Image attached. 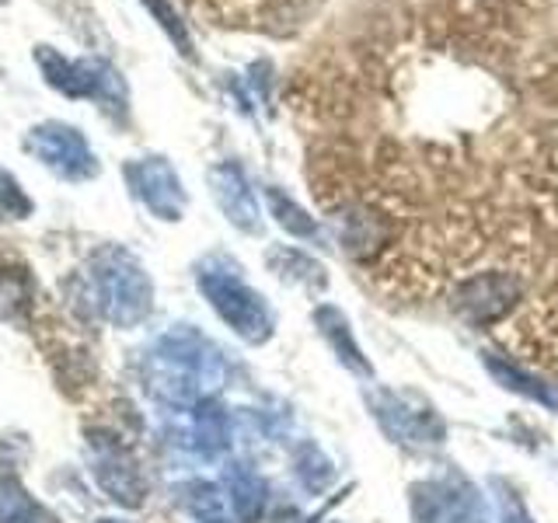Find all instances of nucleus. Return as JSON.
<instances>
[{
    "mask_svg": "<svg viewBox=\"0 0 558 523\" xmlns=\"http://www.w3.org/2000/svg\"><path fill=\"white\" fill-rule=\"evenodd\" d=\"M126 179L133 185V192L144 199L161 220H179L182 206H185V192L174 168L165 161V157H144V161H133L126 168Z\"/></svg>",
    "mask_w": 558,
    "mask_h": 523,
    "instance_id": "20e7f679",
    "label": "nucleus"
},
{
    "mask_svg": "<svg viewBox=\"0 0 558 523\" xmlns=\"http://www.w3.org/2000/svg\"><path fill=\"white\" fill-rule=\"evenodd\" d=\"M98 523H122V520H98Z\"/></svg>",
    "mask_w": 558,
    "mask_h": 523,
    "instance_id": "9b49d317",
    "label": "nucleus"
},
{
    "mask_svg": "<svg viewBox=\"0 0 558 523\" xmlns=\"http://www.w3.org/2000/svg\"><path fill=\"white\" fill-rule=\"evenodd\" d=\"M28 290H32V279L25 276V269L0 272V314H4V318L22 314L28 307Z\"/></svg>",
    "mask_w": 558,
    "mask_h": 523,
    "instance_id": "1a4fd4ad",
    "label": "nucleus"
},
{
    "mask_svg": "<svg viewBox=\"0 0 558 523\" xmlns=\"http://www.w3.org/2000/svg\"><path fill=\"white\" fill-rule=\"evenodd\" d=\"M140 4L147 8V14L154 17L157 25H161V32L168 35V39L179 46L182 57L192 60V39H189V28H185V22L179 17V11H174L168 0H140Z\"/></svg>",
    "mask_w": 558,
    "mask_h": 523,
    "instance_id": "6e6552de",
    "label": "nucleus"
},
{
    "mask_svg": "<svg viewBox=\"0 0 558 523\" xmlns=\"http://www.w3.org/2000/svg\"><path fill=\"white\" fill-rule=\"evenodd\" d=\"M92 283L98 307L116 325H133L150 304V283L136 258L122 248H101L92 258Z\"/></svg>",
    "mask_w": 558,
    "mask_h": 523,
    "instance_id": "f257e3e1",
    "label": "nucleus"
},
{
    "mask_svg": "<svg viewBox=\"0 0 558 523\" xmlns=\"http://www.w3.org/2000/svg\"><path fill=\"white\" fill-rule=\"evenodd\" d=\"M209 185H214V196L223 206V214L231 217L238 227H255V199L248 182L241 179V171L231 165H220L209 171Z\"/></svg>",
    "mask_w": 558,
    "mask_h": 523,
    "instance_id": "423d86ee",
    "label": "nucleus"
},
{
    "mask_svg": "<svg viewBox=\"0 0 558 523\" xmlns=\"http://www.w3.org/2000/svg\"><path fill=\"white\" fill-rule=\"evenodd\" d=\"M0 523H57L14 475H0Z\"/></svg>",
    "mask_w": 558,
    "mask_h": 523,
    "instance_id": "0eeeda50",
    "label": "nucleus"
},
{
    "mask_svg": "<svg viewBox=\"0 0 558 523\" xmlns=\"http://www.w3.org/2000/svg\"><path fill=\"white\" fill-rule=\"evenodd\" d=\"M25 150L39 165H46L49 171H57L60 179L70 182H84L98 174V157L92 144L84 139V133L66 126V122H39L35 130H28Z\"/></svg>",
    "mask_w": 558,
    "mask_h": 523,
    "instance_id": "7ed1b4c3",
    "label": "nucleus"
},
{
    "mask_svg": "<svg viewBox=\"0 0 558 523\" xmlns=\"http://www.w3.org/2000/svg\"><path fill=\"white\" fill-rule=\"evenodd\" d=\"M95 475L105 485V492H112L119 502L136 506L140 499H144V485L136 482L133 464L122 458V453L112 443L95 440Z\"/></svg>",
    "mask_w": 558,
    "mask_h": 523,
    "instance_id": "39448f33",
    "label": "nucleus"
},
{
    "mask_svg": "<svg viewBox=\"0 0 558 523\" xmlns=\"http://www.w3.org/2000/svg\"><path fill=\"white\" fill-rule=\"evenodd\" d=\"M0 4H4V0H0Z\"/></svg>",
    "mask_w": 558,
    "mask_h": 523,
    "instance_id": "f8f14e48",
    "label": "nucleus"
},
{
    "mask_svg": "<svg viewBox=\"0 0 558 523\" xmlns=\"http://www.w3.org/2000/svg\"><path fill=\"white\" fill-rule=\"evenodd\" d=\"M0 214L4 217H14L22 220L32 214V199L22 192V185H17L8 171H0Z\"/></svg>",
    "mask_w": 558,
    "mask_h": 523,
    "instance_id": "9d476101",
    "label": "nucleus"
},
{
    "mask_svg": "<svg viewBox=\"0 0 558 523\" xmlns=\"http://www.w3.org/2000/svg\"><path fill=\"white\" fill-rule=\"evenodd\" d=\"M35 63H39L46 84L66 98H92L105 109H126V81L119 77L116 66L101 60H66L63 52L49 46L35 49Z\"/></svg>",
    "mask_w": 558,
    "mask_h": 523,
    "instance_id": "f03ea898",
    "label": "nucleus"
}]
</instances>
